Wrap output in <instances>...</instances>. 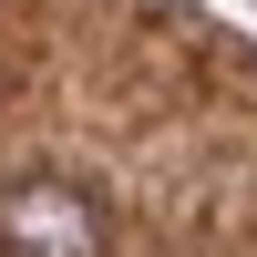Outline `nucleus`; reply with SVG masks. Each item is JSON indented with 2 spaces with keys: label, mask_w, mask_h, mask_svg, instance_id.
Wrapping results in <instances>:
<instances>
[{
  "label": "nucleus",
  "mask_w": 257,
  "mask_h": 257,
  "mask_svg": "<svg viewBox=\"0 0 257 257\" xmlns=\"http://www.w3.org/2000/svg\"><path fill=\"white\" fill-rule=\"evenodd\" d=\"M0 247L11 257H113V216L72 175H21L0 185Z\"/></svg>",
  "instance_id": "nucleus-1"
}]
</instances>
